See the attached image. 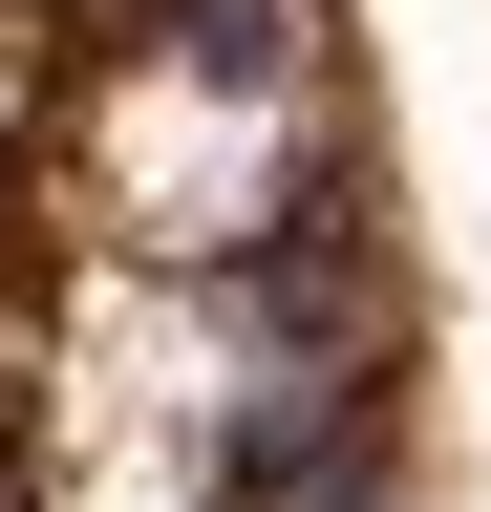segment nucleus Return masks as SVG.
Instances as JSON below:
<instances>
[{
  "label": "nucleus",
  "instance_id": "f257e3e1",
  "mask_svg": "<svg viewBox=\"0 0 491 512\" xmlns=\"http://www.w3.org/2000/svg\"><path fill=\"white\" fill-rule=\"evenodd\" d=\"M214 512H363V384H257L214 427Z\"/></svg>",
  "mask_w": 491,
  "mask_h": 512
},
{
  "label": "nucleus",
  "instance_id": "f03ea898",
  "mask_svg": "<svg viewBox=\"0 0 491 512\" xmlns=\"http://www.w3.org/2000/svg\"><path fill=\"white\" fill-rule=\"evenodd\" d=\"M171 43H193L214 86H278V0H193V22H171Z\"/></svg>",
  "mask_w": 491,
  "mask_h": 512
}]
</instances>
